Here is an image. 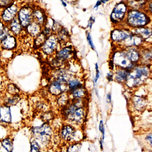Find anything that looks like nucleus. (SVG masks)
I'll list each match as a JSON object with an SVG mask.
<instances>
[{
	"mask_svg": "<svg viewBox=\"0 0 152 152\" xmlns=\"http://www.w3.org/2000/svg\"><path fill=\"white\" fill-rule=\"evenodd\" d=\"M149 69L146 67H139L129 72L126 83L129 87L137 86L142 84L148 77Z\"/></svg>",
	"mask_w": 152,
	"mask_h": 152,
	"instance_id": "obj_1",
	"label": "nucleus"
},
{
	"mask_svg": "<svg viewBox=\"0 0 152 152\" xmlns=\"http://www.w3.org/2000/svg\"><path fill=\"white\" fill-rule=\"evenodd\" d=\"M34 8L33 6L28 4H20L17 18L24 29L34 21L33 17Z\"/></svg>",
	"mask_w": 152,
	"mask_h": 152,
	"instance_id": "obj_2",
	"label": "nucleus"
},
{
	"mask_svg": "<svg viewBox=\"0 0 152 152\" xmlns=\"http://www.w3.org/2000/svg\"><path fill=\"white\" fill-rule=\"evenodd\" d=\"M129 25L134 27L143 26L148 23L147 16L137 10H131L128 12L127 18Z\"/></svg>",
	"mask_w": 152,
	"mask_h": 152,
	"instance_id": "obj_3",
	"label": "nucleus"
},
{
	"mask_svg": "<svg viewBox=\"0 0 152 152\" xmlns=\"http://www.w3.org/2000/svg\"><path fill=\"white\" fill-rule=\"evenodd\" d=\"M20 4L17 1L10 6L1 10L0 20L5 25H8L12 20L17 18Z\"/></svg>",
	"mask_w": 152,
	"mask_h": 152,
	"instance_id": "obj_4",
	"label": "nucleus"
},
{
	"mask_svg": "<svg viewBox=\"0 0 152 152\" xmlns=\"http://www.w3.org/2000/svg\"><path fill=\"white\" fill-rule=\"evenodd\" d=\"M32 132L36 138L42 144L47 143L50 141L51 136V128L46 123H45L39 126L33 128Z\"/></svg>",
	"mask_w": 152,
	"mask_h": 152,
	"instance_id": "obj_5",
	"label": "nucleus"
},
{
	"mask_svg": "<svg viewBox=\"0 0 152 152\" xmlns=\"http://www.w3.org/2000/svg\"><path fill=\"white\" fill-rule=\"evenodd\" d=\"M58 44L59 43L57 35L51 34L47 37L41 47L42 51L45 55H52L57 51Z\"/></svg>",
	"mask_w": 152,
	"mask_h": 152,
	"instance_id": "obj_6",
	"label": "nucleus"
},
{
	"mask_svg": "<svg viewBox=\"0 0 152 152\" xmlns=\"http://www.w3.org/2000/svg\"><path fill=\"white\" fill-rule=\"evenodd\" d=\"M67 83L57 79L53 80L48 87V91L51 94L58 96L68 91Z\"/></svg>",
	"mask_w": 152,
	"mask_h": 152,
	"instance_id": "obj_7",
	"label": "nucleus"
},
{
	"mask_svg": "<svg viewBox=\"0 0 152 152\" xmlns=\"http://www.w3.org/2000/svg\"><path fill=\"white\" fill-rule=\"evenodd\" d=\"M113 63L117 66L123 69L130 68L132 66V62L128 58L126 52L122 51L115 53L113 57Z\"/></svg>",
	"mask_w": 152,
	"mask_h": 152,
	"instance_id": "obj_8",
	"label": "nucleus"
},
{
	"mask_svg": "<svg viewBox=\"0 0 152 152\" xmlns=\"http://www.w3.org/2000/svg\"><path fill=\"white\" fill-rule=\"evenodd\" d=\"M127 7L124 3L117 4L111 14V19L114 23H118L124 19L126 12Z\"/></svg>",
	"mask_w": 152,
	"mask_h": 152,
	"instance_id": "obj_9",
	"label": "nucleus"
},
{
	"mask_svg": "<svg viewBox=\"0 0 152 152\" xmlns=\"http://www.w3.org/2000/svg\"><path fill=\"white\" fill-rule=\"evenodd\" d=\"M17 37L10 34L0 42V48L4 50H14L18 45Z\"/></svg>",
	"mask_w": 152,
	"mask_h": 152,
	"instance_id": "obj_10",
	"label": "nucleus"
},
{
	"mask_svg": "<svg viewBox=\"0 0 152 152\" xmlns=\"http://www.w3.org/2000/svg\"><path fill=\"white\" fill-rule=\"evenodd\" d=\"M85 115L86 110L84 107H78L67 119L73 123L80 124L83 121Z\"/></svg>",
	"mask_w": 152,
	"mask_h": 152,
	"instance_id": "obj_11",
	"label": "nucleus"
},
{
	"mask_svg": "<svg viewBox=\"0 0 152 152\" xmlns=\"http://www.w3.org/2000/svg\"><path fill=\"white\" fill-rule=\"evenodd\" d=\"M54 79L58 80L68 83L73 78L72 74L69 70L66 68H58L56 69L53 73Z\"/></svg>",
	"mask_w": 152,
	"mask_h": 152,
	"instance_id": "obj_12",
	"label": "nucleus"
},
{
	"mask_svg": "<svg viewBox=\"0 0 152 152\" xmlns=\"http://www.w3.org/2000/svg\"><path fill=\"white\" fill-rule=\"evenodd\" d=\"M33 17L34 21L37 22L43 27L44 26L48 19L44 11L37 7H34Z\"/></svg>",
	"mask_w": 152,
	"mask_h": 152,
	"instance_id": "obj_13",
	"label": "nucleus"
},
{
	"mask_svg": "<svg viewBox=\"0 0 152 152\" xmlns=\"http://www.w3.org/2000/svg\"><path fill=\"white\" fill-rule=\"evenodd\" d=\"M73 47L71 46H66L61 48L56 53L55 58L64 62L68 60L73 55Z\"/></svg>",
	"mask_w": 152,
	"mask_h": 152,
	"instance_id": "obj_14",
	"label": "nucleus"
},
{
	"mask_svg": "<svg viewBox=\"0 0 152 152\" xmlns=\"http://www.w3.org/2000/svg\"><path fill=\"white\" fill-rule=\"evenodd\" d=\"M11 106L4 104L0 105V122L10 123L12 121Z\"/></svg>",
	"mask_w": 152,
	"mask_h": 152,
	"instance_id": "obj_15",
	"label": "nucleus"
},
{
	"mask_svg": "<svg viewBox=\"0 0 152 152\" xmlns=\"http://www.w3.org/2000/svg\"><path fill=\"white\" fill-rule=\"evenodd\" d=\"M42 28L37 22L33 21L25 28V32L28 36L34 38L42 33Z\"/></svg>",
	"mask_w": 152,
	"mask_h": 152,
	"instance_id": "obj_16",
	"label": "nucleus"
},
{
	"mask_svg": "<svg viewBox=\"0 0 152 152\" xmlns=\"http://www.w3.org/2000/svg\"><path fill=\"white\" fill-rule=\"evenodd\" d=\"M7 26L12 34L17 37L21 35L23 32L25 31V29L23 28L17 18L12 20Z\"/></svg>",
	"mask_w": 152,
	"mask_h": 152,
	"instance_id": "obj_17",
	"label": "nucleus"
},
{
	"mask_svg": "<svg viewBox=\"0 0 152 152\" xmlns=\"http://www.w3.org/2000/svg\"><path fill=\"white\" fill-rule=\"evenodd\" d=\"M130 35H131V33L129 31L116 29L111 32V37L112 40L114 42H122Z\"/></svg>",
	"mask_w": 152,
	"mask_h": 152,
	"instance_id": "obj_18",
	"label": "nucleus"
},
{
	"mask_svg": "<svg viewBox=\"0 0 152 152\" xmlns=\"http://www.w3.org/2000/svg\"><path fill=\"white\" fill-rule=\"evenodd\" d=\"M75 135V129L69 125L64 126L61 130V135L64 140L71 141L74 139Z\"/></svg>",
	"mask_w": 152,
	"mask_h": 152,
	"instance_id": "obj_19",
	"label": "nucleus"
},
{
	"mask_svg": "<svg viewBox=\"0 0 152 152\" xmlns=\"http://www.w3.org/2000/svg\"><path fill=\"white\" fill-rule=\"evenodd\" d=\"M122 42L126 46H133L141 44L142 42V38L138 35H130L124 40Z\"/></svg>",
	"mask_w": 152,
	"mask_h": 152,
	"instance_id": "obj_20",
	"label": "nucleus"
},
{
	"mask_svg": "<svg viewBox=\"0 0 152 152\" xmlns=\"http://www.w3.org/2000/svg\"><path fill=\"white\" fill-rule=\"evenodd\" d=\"M69 92L73 96V99H83L87 95L86 90L83 86Z\"/></svg>",
	"mask_w": 152,
	"mask_h": 152,
	"instance_id": "obj_21",
	"label": "nucleus"
},
{
	"mask_svg": "<svg viewBox=\"0 0 152 152\" xmlns=\"http://www.w3.org/2000/svg\"><path fill=\"white\" fill-rule=\"evenodd\" d=\"M57 36L60 44L66 43L69 40V33L65 28H62L58 33Z\"/></svg>",
	"mask_w": 152,
	"mask_h": 152,
	"instance_id": "obj_22",
	"label": "nucleus"
},
{
	"mask_svg": "<svg viewBox=\"0 0 152 152\" xmlns=\"http://www.w3.org/2000/svg\"><path fill=\"white\" fill-rule=\"evenodd\" d=\"M128 74L129 72L126 69H119L115 73V79L120 83L126 81Z\"/></svg>",
	"mask_w": 152,
	"mask_h": 152,
	"instance_id": "obj_23",
	"label": "nucleus"
},
{
	"mask_svg": "<svg viewBox=\"0 0 152 152\" xmlns=\"http://www.w3.org/2000/svg\"><path fill=\"white\" fill-rule=\"evenodd\" d=\"M68 87V91H71L78 88L83 86L82 83L79 79L76 78H72L67 83Z\"/></svg>",
	"mask_w": 152,
	"mask_h": 152,
	"instance_id": "obj_24",
	"label": "nucleus"
},
{
	"mask_svg": "<svg viewBox=\"0 0 152 152\" xmlns=\"http://www.w3.org/2000/svg\"><path fill=\"white\" fill-rule=\"evenodd\" d=\"M134 102L136 109L138 110H142L145 107L146 102L145 99L142 97L139 96L134 97Z\"/></svg>",
	"mask_w": 152,
	"mask_h": 152,
	"instance_id": "obj_25",
	"label": "nucleus"
},
{
	"mask_svg": "<svg viewBox=\"0 0 152 152\" xmlns=\"http://www.w3.org/2000/svg\"><path fill=\"white\" fill-rule=\"evenodd\" d=\"M136 33L143 39H147L152 34V31L151 29L147 28H139L136 30Z\"/></svg>",
	"mask_w": 152,
	"mask_h": 152,
	"instance_id": "obj_26",
	"label": "nucleus"
},
{
	"mask_svg": "<svg viewBox=\"0 0 152 152\" xmlns=\"http://www.w3.org/2000/svg\"><path fill=\"white\" fill-rule=\"evenodd\" d=\"M59 96L57 100L58 105L62 107H65L69 102L68 94L66 93H64Z\"/></svg>",
	"mask_w": 152,
	"mask_h": 152,
	"instance_id": "obj_27",
	"label": "nucleus"
},
{
	"mask_svg": "<svg viewBox=\"0 0 152 152\" xmlns=\"http://www.w3.org/2000/svg\"><path fill=\"white\" fill-rule=\"evenodd\" d=\"M48 37L46 36L42 32L38 35L37 37L34 38V45L35 47L38 48V47H42V45L45 42L46 40V38Z\"/></svg>",
	"mask_w": 152,
	"mask_h": 152,
	"instance_id": "obj_28",
	"label": "nucleus"
},
{
	"mask_svg": "<svg viewBox=\"0 0 152 152\" xmlns=\"http://www.w3.org/2000/svg\"><path fill=\"white\" fill-rule=\"evenodd\" d=\"M126 53L128 58L131 62H136L139 59V53L135 50L131 49Z\"/></svg>",
	"mask_w": 152,
	"mask_h": 152,
	"instance_id": "obj_29",
	"label": "nucleus"
},
{
	"mask_svg": "<svg viewBox=\"0 0 152 152\" xmlns=\"http://www.w3.org/2000/svg\"><path fill=\"white\" fill-rule=\"evenodd\" d=\"M3 146L6 149L8 152H12L13 151V146L11 141L9 139H5L2 142Z\"/></svg>",
	"mask_w": 152,
	"mask_h": 152,
	"instance_id": "obj_30",
	"label": "nucleus"
},
{
	"mask_svg": "<svg viewBox=\"0 0 152 152\" xmlns=\"http://www.w3.org/2000/svg\"><path fill=\"white\" fill-rule=\"evenodd\" d=\"M18 1V0H0V10L10 6Z\"/></svg>",
	"mask_w": 152,
	"mask_h": 152,
	"instance_id": "obj_31",
	"label": "nucleus"
},
{
	"mask_svg": "<svg viewBox=\"0 0 152 152\" xmlns=\"http://www.w3.org/2000/svg\"><path fill=\"white\" fill-rule=\"evenodd\" d=\"M10 34H11L10 31L8 26L6 25L2 32L0 34V42L3 40L4 39L5 37H7L8 35Z\"/></svg>",
	"mask_w": 152,
	"mask_h": 152,
	"instance_id": "obj_32",
	"label": "nucleus"
},
{
	"mask_svg": "<svg viewBox=\"0 0 152 152\" xmlns=\"http://www.w3.org/2000/svg\"><path fill=\"white\" fill-rule=\"evenodd\" d=\"M8 91L10 94L12 95H15L18 94V88H16L13 84H10V86L8 87Z\"/></svg>",
	"mask_w": 152,
	"mask_h": 152,
	"instance_id": "obj_33",
	"label": "nucleus"
},
{
	"mask_svg": "<svg viewBox=\"0 0 152 152\" xmlns=\"http://www.w3.org/2000/svg\"><path fill=\"white\" fill-rule=\"evenodd\" d=\"M30 152H41L40 150V146L36 141H33L31 143Z\"/></svg>",
	"mask_w": 152,
	"mask_h": 152,
	"instance_id": "obj_34",
	"label": "nucleus"
},
{
	"mask_svg": "<svg viewBox=\"0 0 152 152\" xmlns=\"http://www.w3.org/2000/svg\"><path fill=\"white\" fill-rule=\"evenodd\" d=\"M80 144L73 145L69 148L68 152H78L80 149Z\"/></svg>",
	"mask_w": 152,
	"mask_h": 152,
	"instance_id": "obj_35",
	"label": "nucleus"
},
{
	"mask_svg": "<svg viewBox=\"0 0 152 152\" xmlns=\"http://www.w3.org/2000/svg\"><path fill=\"white\" fill-rule=\"evenodd\" d=\"M87 40L88 44L90 45L91 48L93 49L94 50H95V46L94 45V43H93V40H92V37H91V34L90 33H88L87 34Z\"/></svg>",
	"mask_w": 152,
	"mask_h": 152,
	"instance_id": "obj_36",
	"label": "nucleus"
},
{
	"mask_svg": "<svg viewBox=\"0 0 152 152\" xmlns=\"http://www.w3.org/2000/svg\"><path fill=\"white\" fill-rule=\"evenodd\" d=\"M52 117V113H51L49 112H46L43 115H42L43 118L46 121H48L51 119Z\"/></svg>",
	"mask_w": 152,
	"mask_h": 152,
	"instance_id": "obj_37",
	"label": "nucleus"
},
{
	"mask_svg": "<svg viewBox=\"0 0 152 152\" xmlns=\"http://www.w3.org/2000/svg\"><path fill=\"white\" fill-rule=\"evenodd\" d=\"M99 129L102 134V139L103 140L104 138V129L103 121H100V125H99Z\"/></svg>",
	"mask_w": 152,
	"mask_h": 152,
	"instance_id": "obj_38",
	"label": "nucleus"
},
{
	"mask_svg": "<svg viewBox=\"0 0 152 152\" xmlns=\"http://www.w3.org/2000/svg\"><path fill=\"white\" fill-rule=\"evenodd\" d=\"M95 22V18L93 17H91L89 19V21H88V26L89 27V28H92L93 24H94V22Z\"/></svg>",
	"mask_w": 152,
	"mask_h": 152,
	"instance_id": "obj_39",
	"label": "nucleus"
},
{
	"mask_svg": "<svg viewBox=\"0 0 152 152\" xmlns=\"http://www.w3.org/2000/svg\"><path fill=\"white\" fill-rule=\"evenodd\" d=\"M6 26V25H5L3 22H2V21L0 20V34L2 32L3 30H4V29Z\"/></svg>",
	"mask_w": 152,
	"mask_h": 152,
	"instance_id": "obj_40",
	"label": "nucleus"
},
{
	"mask_svg": "<svg viewBox=\"0 0 152 152\" xmlns=\"http://www.w3.org/2000/svg\"><path fill=\"white\" fill-rule=\"evenodd\" d=\"M146 139L149 141L151 145L152 146V134H150L148 135L146 137Z\"/></svg>",
	"mask_w": 152,
	"mask_h": 152,
	"instance_id": "obj_41",
	"label": "nucleus"
},
{
	"mask_svg": "<svg viewBox=\"0 0 152 152\" xmlns=\"http://www.w3.org/2000/svg\"><path fill=\"white\" fill-rule=\"evenodd\" d=\"M99 77H100V73H99V71L98 70V71H96V75L95 78V83L97 82Z\"/></svg>",
	"mask_w": 152,
	"mask_h": 152,
	"instance_id": "obj_42",
	"label": "nucleus"
},
{
	"mask_svg": "<svg viewBox=\"0 0 152 152\" xmlns=\"http://www.w3.org/2000/svg\"><path fill=\"white\" fill-rule=\"evenodd\" d=\"M101 4H102V3H101V2L100 1H97L96 2V4L95 5L94 7V9L97 10L98 7H99V6L101 5Z\"/></svg>",
	"mask_w": 152,
	"mask_h": 152,
	"instance_id": "obj_43",
	"label": "nucleus"
},
{
	"mask_svg": "<svg viewBox=\"0 0 152 152\" xmlns=\"http://www.w3.org/2000/svg\"><path fill=\"white\" fill-rule=\"evenodd\" d=\"M113 75L111 73H110L107 74V79L109 80H112L113 78Z\"/></svg>",
	"mask_w": 152,
	"mask_h": 152,
	"instance_id": "obj_44",
	"label": "nucleus"
},
{
	"mask_svg": "<svg viewBox=\"0 0 152 152\" xmlns=\"http://www.w3.org/2000/svg\"><path fill=\"white\" fill-rule=\"evenodd\" d=\"M60 1H61V2L62 3V5L64 6L65 7H66L67 6V4L64 1V0H60Z\"/></svg>",
	"mask_w": 152,
	"mask_h": 152,
	"instance_id": "obj_45",
	"label": "nucleus"
},
{
	"mask_svg": "<svg viewBox=\"0 0 152 152\" xmlns=\"http://www.w3.org/2000/svg\"><path fill=\"white\" fill-rule=\"evenodd\" d=\"M107 99H108V101H109V102H111V95L110 94H107Z\"/></svg>",
	"mask_w": 152,
	"mask_h": 152,
	"instance_id": "obj_46",
	"label": "nucleus"
},
{
	"mask_svg": "<svg viewBox=\"0 0 152 152\" xmlns=\"http://www.w3.org/2000/svg\"><path fill=\"white\" fill-rule=\"evenodd\" d=\"M99 1H100L101 2V3H102L103 4H105L107 2H108V1H109V0H99Z\"/></svg>",
	"mask_w": 152,
	"mask_h": 152,
	"instance_id": "obj_47",
	"label": "nucleus"
},
{
	"mask_svg": "<svg viewBox=\"0 0 152 152\" xmlns=\"http://www.w3.org/2000/svg\"><path fill=\"white\" fill-rule=\"evenodd\" d=\"M149 8H150V10L152 12V3H151V4H150V7H149Z\"/></svg>",
	"mask_w": 152,
	"mask_h": 152,
	"instance_id": "obj_48",
	"label": "nucleus"
},
{
	"mask_svg": "<svg viewBox=\"0 0 152 152\" xmlns=\"http://www.w3.org/2000/svg\"><path fill=\"white\" fill-rule=\"evenodd\" d=\"M0 11H1V10H0Z\"/></svg>",
	"mask_w": 152,
	"mask_h": 152,
	"instance_id": "obj_49",
	"label": "nucleus"
}]
</instances>
